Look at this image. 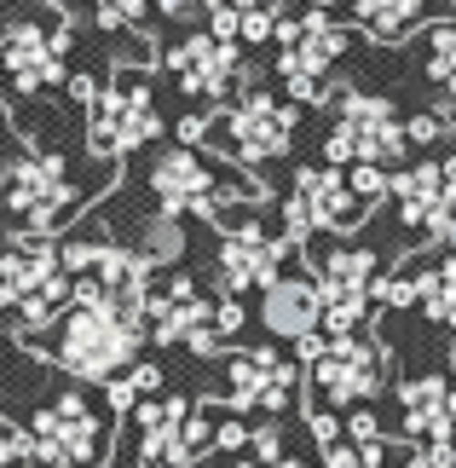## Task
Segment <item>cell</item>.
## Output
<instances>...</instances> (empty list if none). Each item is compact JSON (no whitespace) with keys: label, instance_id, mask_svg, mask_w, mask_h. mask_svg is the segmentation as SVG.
<instances>
[{"label":"cell","instance_id":"cell-1","mask_svg":"<svg viewBox=\"0 0 456 468\" xmlns=\"http://www.w3.org/2000/svg\"><path fill=\"white\" fill-rule=\"evenodd\" d=\"M76 278L64 266V243L52 238H6L0 243V307L17 318V330L35 335L41 324H58Z\"/></svg>","mask_w":456,"mask_h":468},{"label":"cell","instance_id":"cell-20","mask_svg":"<svg viewBox=\"0 0 456 468\" xmlns=\"http://www.w3.org/2000/svg\"><path fill=\"white\" fill-rule=\"evenodd\" d=\"M289 243H295V238H283V231H271L260 220L231 226L226 238H220V278H226V290L231 295L237 290H266V283L278 278Z\"/></svg>","mask_w":456,"mask_h":468},{"label":"cell","instance_id":"cell-29","mask_svg":"<svg viewBox=\"0 0 456 468\" xmlns=\"http://www.w3.org/2000/svg\"><path fill=\"white\" fill-rule=\"evenodd\" d=\"M29 463H35V440L12 417H0V468H29Z\"/></svg>","mask_w":456,"mask_h":468},{"label":"cell","instance_id":"cell-6","mask_svg":"<svg viewBox=\"0 0 456 468\" xmlns=\"http://www.w3.org/2000/svg\"><path fill=\"white\" fill-rule=\"evenodd\" d=\"M64 58H69V24L64 12L35 6L24 0L6 24H0V69L17 93H47L64 81Z\"/></svg>","mask_w":456,"mask_h":468},{"label":"cell","instance_id":"cell-7","mask_svg":"<svg viewBox=\"0 0 456 468\" xmlns=\"http://www.w3.org/2000/svg\"><path fill=\"white\" fill-rule=\"evenodd\" d=\"M186 133H191V139L214 133V145H220L231 162L260 168V162L289 156V145H295V104H283L278 93H243L226 116L191 122V128H179V139H186Z\"/></svg>","mask_w":456,"mask_h":468},{"label":"cell","instance_id":"cell-23","mask_svg":"<svg viewBox=\"0 0 456 468\" xmlns=\"http://www.w3.org/2000/svg\"><path fill=\"white\" fill-rule=\"evenodd\" d=\"M398 410H405L410 440H451L456 382H445V376H410V382H398Z\"/></svg>","mask_w":456,"mask_h":468},{"label":"cell","instance_id":"cell-5","mask_svg":"<svg viewBox=\"0 0 456 468\" xmlns=\"http://www.w3.org/2000/svg\"><path fill=\"white\" fill-rule=\"evenodd\" d=\"M144 330H151L162 347H191V353H220L226 341L243 330V307L226 301H208L191 278H168L151 290V307H144Z\"/></svg>","mask_w":456,"mask_h":468},{"label":"cell","instance_id":"cell-35","mask_svg":"<svg viewBox=\"0 0 456 468\" xmlns=\"http://www.w3.org/2000/svg\"><path fill=\"white\" fill-rule=\"evenodd\" d=\"M313 434H318V445H323V452H330V445L341 440V422H335V417H323V405L313 410Z\"/></svg>","mask_w":456,"mask_h":468},{"label":"cell","instance_id":"cell-14","mask_svg":"<svg viewBox=\"0 0 456 468\" xmlns=\"http://www.w3.org/2000/svg\"><path fill=\"white\" fill-rule=\"evenodd\" d=\"M208 445H220V428L196 405L186 399L139 405V468H191V463H203Z\"/></svg>","mask_w":456,"mask_h":468},{"label":"cell","instance_id":"cell-39","mask_svg":"<svg viewBox=\"0 0 456 468\" xmlns=\"http://www.w3.org/2000/svg\"><path fill=\"white\" fill-rule=\"evenodd\" d=\"M0 139H6V104H0Z\"/></svg>","mask_w":456,"mask_h":468},{"label":"cell","instance_id":"cell-37","mask_svg":"<svg viewBox=\"0 0 456 468\" xmlns=\"http://www.w3.org/2000/svg\"><path fill=\"white\" fill-rule=\"evenodd\" d=\"M249 440H254V434H249L243 422H226V428H220V445H226V452H243Z\"/></svg>","mask_w":456,"mask_h":468},{"label":"cell","instance_id":"cell-2","mask_svg":"<svg viewBox=\"0 0 456 468\" xmlns=\"http://www.w3.org/2000/svg\"><path fill=\"white\" fill-rule=\"evenodd\" d=\"M139 335H144L139 313L104 307V301H69L64 318H58L52 358H58L69 376H81V382H111V376H122L133 365Z\"/></svg>","mask_w":456,"mask_h":468},{"label":"cell","instance_id":"cell-19","mask_svg":"<svg viewBox=\"0 0 456 468\" xmlns=\"http://www.w3.org/2000/svg\"><path fill=\"white\" fill-rule=\"evenodd\" d=\"M162 64H168V76L186 87L191 99H220L231 93V81H249L243 58H237V41H220V35H186L179 47L162 52Z\"/></svg>","mask_w":456,"mask_h":468},{"label":"cell","instance_id":"cell-40","mask_svg":"<svg viewBox=\"0 0 456 468\" xmlns=\"http://www.w3.org/2000/svg\"><path fill=\"white\" fill-rule=\"evenodd\" d=\"M306 6H318V12H323V6H335V0H306Z\"/></svg>","mask_w":456,"mask_h":468},{"label":"cell","instance_id":"cell-22","mask_svg":"<svg viewBox=\"0 0 456 468\" xmlns=\"http://www.w3.org/2000/svg\"><path fill=\"white\" fill-rule=\"evenodd\" d=\"M260 324L283 341H306L318 335L323 307H318V283L313 278H271L260 295Z\"/></svg>","mask_w":456,"mask_h":468},{"label":"cell","instance_id":"cell-25","mask_svg":"<svg viewBox=\"0 0 456 468\" xmlns=\"http://www.w3.org/2000/svg\"><path fill=\"white\" fill-rule=\"evenodd\" d=\"M422 76L440 87V99L456 104V17L451 24H433L422 35Z\"/></svg>","mask_w":456,"mask_h":468},{"label":"cell","instance_id":"cell-16","mask_svg":"<svg viewBox=\"0 0 456 468\" xmlns=\"http://www.w3.org/2000/svg\"><path fill=\"white\" fill-rule=\"evenodd\" d=\"M318 307H323V330L330 335H346L358 330L364 313H370L376 301V255L370 249H330V255L318 261Z\"/></svg>","mask_w":456,"mask_h":468},{"label":"cell","instance_id":"cell-43","mask_svg":"<svg viewBox=\"0 0 456 468\" xmlns=\"http://www.w3.org/2000/svg\"><path fill=\"white\" fill-rule=\"evenodd\" d=\"M0 6H6V0H0Z\"/></svg>","mask_w":456,"mask_h":468},{"label":"cell","instance_id":"cell-18","mask_svg":"<svg viewBox=\"0 0 456 468\" xmlns=\"http://www.w3.org/2000/svg\"><path fill=\"white\" fill-rule=\"evenodd\" d=\"M393 203H398V220L422 238H445V226L456 220V156L445 162H416L410 174L393 179Z\"/></svg>","mask_w":456,"mask_h":468},{"label":"cell","instance_id":"cell-12","mask_svg":"<svg viewBox=\"0 0 456 468\" xmlns=\"http://www.w3.org/2000/svg\"><path fill=\"white\" fill-rule=\"evenodd\" d=\"M410 151V128L405 116L393 111L381 93H341V116L330 139H323V156L330 162H370V168H387V162H398Z\"/></svg>","mask_w":456,"mask_h":468},{"label":"cell","instance_id":"cell-8","mask_svg":"<svg viewBox=\"0 0 456 468\" xmlns=\"http://www.w3.org/2000/svg\"><path fill=\"white\" fill-rule=\"evenodd\" d=\"M346 47H353V35L341 24H330L318 6L306 17H283L278 24V76H283V87L301 104L341 99L346 87H330V69L346 58Z\"/></svg>","mask_w":456,"mask_h":468},{"label":"cell","instance_id":"cell-9","mask_svg":"<svg viewBox=\"0 0 456 468\" xmlns=\"http://www.w3.org/2000/svg\"><path fill=\"white\" fill-rule=\"evenodd\" d=\"M156 133H162V111L139 69H116L111 87H99L87 99V151L93 156H127L151 145Z\"/></svg>","mask_w":456,"mask_h":468},{"label":"cell","instance_id":"cell-3","mask_svg":"<svg viewBox=\"0 0 456 468\" xmlns=\"http://www.w3.org/2000/svg\"><path fill=\"white\" fill-rule=\"evenodd\" d=\"M64 266H69V278H76V295L69 301H104V307L139 313V318L151 307L156 266L144 261L133 243L104 238L99 226H81V238L64 243Z\"/></svg>","mask_w":456,"mask_h":468},{"label":"cell","instance_id":"cell-38","mask_svg":"<svg viewBox=\"0 0 456 468\" xmlns=\"http://www.w3.org/2000/svg\"><path fill=\"white\" fill-rule=\"evenodd\" d=\"M445 243H451V255H456V220H451V226H445Z\"/></svg>","mask_w":456,"mask_h":468},{"label":"cell","instance_id":"cell-24","mask_svg":"<svg viewBox=\"0 0 456 468\" xmlns=\"http://www.w3.org/2000/svg\"><path fill=\"white\" fill-rule=\"evenodd\" d=\"M133 249L151 266H174V261H186V220L179 214H168V208H156L151 220H139V238H133Z\"/></svg>","mask_w":456,"mask_h":468},{"label":"cell","instance_id":"cell-32","mask_svg":"<svg viewBox=\"0 0 456 468\" xmlns=\"http://www.w3.org/2000/svg\"><path fill=\"white\" fill-rule=\"evenodd\" d=\"M405 468H456V445L451 440H410Z\"/></svg>","mask_w":456,"mask_h":468},{"label":"cell","instance_id":"cell-10","mask_svg":"<svg viewBox=\"0 0 456 468\" xmlns=\"http://www.w3.org/2000/svg\"><path fill=\"white\" fill-rule=\"evenodd\" d=\"M151 197H156V208H168V214H203V220H220V208L237 203V197H260V186L243 174H226V168H214L208 156H196L191 145H179V151H162L156 156V168H151Z\"/></svg>","mask_w":456,"mask_h":468},{"label":"cell","instance_id":"cell-15","mask_svg":"<svg viewBox=\"0 0 456 468\" xmlns=\"http://www.w3.org/2000/svg\"><path fill=\"white\" fill-rule=\"evenodd\" d=\"M370 208L376 203H364L346 174L306 168L295 179V191H289V203H283V226H289V238H313V231H353Z\"/></svg>","mask_w":456,"mask_h":468},{"label":"cell","instance_id":"cell-21","mask_svg":"<svg viewBox=\"0 0 456 468\" xmlns=\"http://www.w3.org/2000/svg\"><path fill=\"white\" fill-rule=\"evenodd\" d=\"M387 307H422L433 324L456 330V255L445 261H410L376 290Z\"/></svg>","mask_w":456,"mask_h":468},{"label":"cell","instance_id":"cell-27","mask_svg":"<svg viewBox=\"0 0 456 468\" xmlns=\"http://www.w3.org/2000/svg\"><path fill=\"white\" fill-rule=\"evenodd\" d=\"M156 388H162V370H156V365H127L122 376H111V382H104V393H111V410H133V405L151 399Z\"/></svg>","mask_w":456,"mask_h":468},{"label":"cell","instance_id":"cell-17","mask_svg":"<svg viewBox=\"0 0 456 468\" xmlns=\"http://www.w3.org/2000/svg\"><path fill=\"white\" fill-rule=\"evenodd\" d=\"M295 393H301V370L289 365L278 347L231 353V382H226L231 410H249V417H278V410L295 405Z\"/></svg>","mask_w":456,"mask_h":468},{"label":"cell","instance_id":"cell-36","mask_svg":"<svg viewBox=\"0 0 456 468\" xmlns=\"http://www.w3.org/2000/svg\"><path fill=\"white\" fill-rule=\"evenodd\" d=\"M168 17H196V12H208V0H156Z\"/></svg>","mask_w":456,"mask_h":468},{"label":"cell","instance_id":"cell-33","mask_svg":"<svg viewBox=\"0 0 456 468\" xmlns=\"http://www.w3.org/2000/svg\"><path fill=\"white\" fill-rule=\"evenodd\" d=\"M278 24H283V17L271 12L266 0H260V6H243V29H237V41H271V35H278Z\"/></svg>","mask_w":456,"mask_h":468},{"label":"cell","instance_id":"cell-31","mask_svg":"<svg viewBox=\"0 0 456 468\" xmlns=\"http://www.w3.org/2000/svg\"><path fill=\"white\" fill-rule=\"evenodd\" d=\"M99 17V29H133L144 17V0H87Z\"/></svg>","mask_w":456,"mask_h":468},{"label":"cell","instance_id":"cell-4","mask_svg":"<svg viewBox=\"0 0 456 468\" xmlns=\"http://www.w3.org/2000/svg\"><path fill=\"white\" fill-rule=\"evenodd\" d=\"M76 208V179L58 151H24L0 168V226L6 238H52V226Z\"/></svg>","mask_w":456,"mask_h":468},{"label":"cell","instance_id":"cell-34","mask_svg":"<svg viewBox=\"0 0 456 468\" xmlns=\"http://www.w3.org/2000/svg\"><path fill=\"white\" fill-rule=\"evenodd\" d=\"M405 128H410L416 145H433V139H445V133H451V122H445V116H410Z\"/></svg>","mask_w":456,"mask_h":468},{"label":"cell","instance_id":"cell-26","mask_svg":"<svg viewBox=\"0 0 456 468\" xmlns=\"http://www.w3.org/2000/svg\"><path fill=\"white\" fill-rule=\"evenodd\" d=\"M416 6L422 0H358V24L376 41H405V29L416 24Z\"/></svg>","mask_w":456,"mask_h":468},{"label":"cell","instance_id":"cell-28","mask_svg":"<svg viewBox=\"0 0 456 468\" xmlns=\"http://www.w3.org/2000/svg\"><path fill=\"white\" fill-rule=\"evenodd\" d=\"M237 468H301V463L283 452V434H278V428H254V440H249V457L237 463Z\"/></svg>","mask_w":456,"mask_h":468},{"label":"cell","instance_id":"cell-30","mask_svg":"<svg viewBox=\"0 0 456 468\" xmlns=\"http://www.w3.org/2000/svg\"><path fill=\"white\" fill-rule=\"evenodd\" d=\"M323 468H387V445H376V452H364V445H353V440H335L330 452H323Z\"/></svg>","mask_w":456,"mask_h":468},{"label":"cell","instance_id":"cell-41","mask_svg":"<svg viewBox=\"0 0 456 468\" xmlns=\"http://www.w3.org/2000/svg\"><path fill=\"white\" fill-rule=\"evenodd\" d=\"M231 6H260V0H231Z\"/></svg>","mask_w":456,"mask_h":468},{"label":"cell","instance_id":"cell-11","mask_svg":"<svg viewBox=\"0 0 456 468\" xmlns=\"http://www.w3.org/2000/svg\"><path fill=\"white\" fill-rule=\"evenodd\" d=\"M35 457L52 468H104L111 457V417L93 410V399L81 393H64V399H47L35 410Z\"/></svg>","mask_w":456,"mask_h":468},{"label":"cell","instance_id":"cell-42","mask_svg":"<svg viewBox=\"0 0 456 468\" xmlns=\"http://www.w3.org/2000/svg\"><path fill=\"white\" fill-rule=\"evenodd\" d=\"M451 365H456V347H451Z\"/></svg>","mask_w":456,"mask_h":468},{"label":"cell","instance_id":"cell-13","mask_svg":"<svg viewBox=\"0 0 456 468\" xmlns=\"http://www.w3.org/2000/svg\"><path fill=\"white\" fill-rule=\"evenodd\" d=\"M301 353H306V365H313L318 405H364L381 388V370H387V353H381L376 341H364L358 330L330 335V341L306 335Z\"/></svg>","mask_w":456,"mask_h":468}]
</instances>
